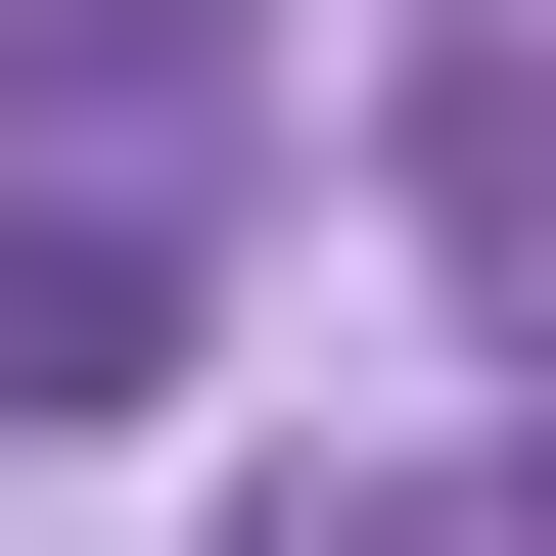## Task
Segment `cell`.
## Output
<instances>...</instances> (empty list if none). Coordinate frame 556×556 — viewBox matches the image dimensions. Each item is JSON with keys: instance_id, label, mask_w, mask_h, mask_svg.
Returning <instances> with one entry per match:
<instances>
[{"instance_id": "cell-1", "label": "cell", "mask_w": 556, "mask_h": 556, "mask_svg": "<svg viewBox=\"0 0 556 556\" xmlns=\"http://www.w3.org/2000/svg\"><path fill=\"white\" fill-rule=\"evenodd\" d=\"M139 371H186V278L139 232H0V417H139Z\"/></svg>"}]
</instances>
